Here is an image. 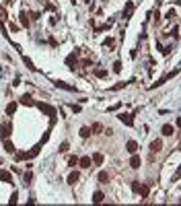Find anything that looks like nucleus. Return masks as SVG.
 <instances>
[{
  "label": "nucleus",
  "mask_w": 181,
  "mask_h": 206,
  "mask_svg": "<svg viewBox=\"0 0 181 206\" xmlns=\"http://www.w3.org/2000/svg\"><path fill=\"white\" fill-rule=\"evenodd\" d=\"M35 105H37L39 111H43L45 116H56V107H51V105H47V103H41V101L35 103Z\"/></svg>",
  "instance_id": "nucleus-1"
},
{
  "label": "nucleus",
  "mask_w": 181,
  "mask_h": 206,
  "mask_svg": "<svg viewBox=\"0 0 181 206\" xmlns=\"http://www.w3.org/2000/svg\"><path fill=\"white\" fill-rule=\"evenodd\" d=\"M140 165H142V159H140L138 153H134L132 159H130V167H132V169H140Z\"/></svg>",
  "instance_id": "nucleus-2"
},
{
  "label": "nucleus",
  "mask_w": 181,
  "mask_h": 206,
  "mask_svg": "<svg viewBox=\"0 0 181 206\" xmlns=\"http://www.w3.org/2000/svg\"><path fill=\"white\" fill-rule=\"evenodd\" d=\"M150 151L152 153H161L163 151V140H152L150 142Z\"/></svg>",
  "instance_id": "nucleus-3"
},
{
  "label": "nucleus",
  "mask_w": 181,
  "mask_h": 206,
  "mask_svg": "<svg viewBox=\"0 0 181 206\" xmlns=\"http://www.w3.org/2000/svg\"><path fill=\"white\" fill-rule=\"evenodd\" d=\"M78 165H80L83 169H90L93 161H90V157H83V159H78Z\"/></svg>",
  "instance_id": "nucleus-4"
},
{
  "label": "nucleus",
  "mask_w": 181,
  "mask_h": 206,
  "mask_svg": "<svg viewBox=\"0 0 181 206\" xmlns=\"http://www.w3.org/2000/svg\"><path fill=\"white\" fill-rule=\"evenodd\" d=\"M119 122L126 124V126H132L134 120H132V116H130V114H122V116H119Z\"/></svg>",
  "instance_id": "nucleus-5"
},
{
  "label": "nucleus",
  "mask_w": 181,
  "mask_h": 206,
  "mask_svg": "<svg viewBox=\"0 0 181 206\" xmlns=\"http://www.w3.org/2000/svg\"><path fill=\"white\" fill-rule=\"evenodd\" d=\"M90 161H93V165H101L103 161H105V157H103L101 153H95V155L90 157Z\"/></svg>",
  "instance_id": "nucleus-6"
},
{
  "label": "nucleus",
  "mask_w": 181,
  "mask_h": 206,
  "mask_svg": "<svg viewBox=\"0 0 181 206\" xmlns=\"http://www.w3.org/2000/svg\"><path fill=\"white\" fill-rule=\"evenodd\" d=\"M54 84H56V87H60V89H66V91H76L72 84H66L64 81H54Z\"/></svg>",
  "instance_id": "nucleus-7"
},
{
  "label": "nucleus",
  "mask_w": 181,
  "mask_h": 206,
  "mask_svg": "<svg viewBox=\"0 0 181 206\" xmlns=\"http://www.w3.org/2000/svg\"><path fill=\"white\" fill-rule=\"evenodd\" d=\"M126 148H128V153L134 155V153H138V142H136V140H130V142L126 144Z\"/></svg>",
  "instance_id": "nucleus-8"
},
{
  "label": "nucleus",
  "mask_w": 181,
  "mask_h": 206,
  "mask_svg": "<svg viewBox=\"0 0 181 206\" xmlns=\"http://www.w3.org/2000/svg\"><path fill=\"white\" fill-rule=\"evenodd\" d=\"M19 103H23V105H33V99H31V95H21Z\"/></svg>",
  "instance_id": "nucleus-9"
},
{
  "label": "nucleus",
  "mask_w": 181,
  "mask_h": 206,
  "mask_svg": "<svg viewBox=\"0 0 181 206\" xmlns=\"http://www.w3.org/2000/svg\"><path fill=\"white\" fill-rule=\"evenodd\" d=\"M10 130H12V128H10V124H2V140L10 136Z\"/></svg>",
  "instance_id": "nucleus-10"
},
{
  "label": "nucleus",
  "mask_w": 181,
  "mask_h": 206,
  "mask_svg": "<svg viewBox=\"0 0 181 206\" xmlns=\"http://www.w3.org/2000/svg\"><path fill=\"white\" fill-rule=\"evenodd\" d=\"M173 132H175V128H173L171 124H165V126H163V134H165V136H173Z\"/></svg>",
  "instance_id": "nucleus-11"
},
{
  "label": "nucleus",
  "mask_w": 181,
  "mask_h": 206,
  "mask_svg": "<svg viewBox=\"0 0 181 206\" xmlns=\"http://www.w3.org/2000/svg\"><path fill=\"white\" fill-rule=\"evenodd\" d=\"M78 177H80V175H78V171H72V173L68 175V183H70V186H74V183L78 181Z\"/></svg>",
  "instance_id": "nucleus-12"
},
{
  "label": "nucleus",
  "mask_w": 181,
  "mask_h": 206,
  "mask_svg": "<svg viewBox=\"0 0 181 206\" xmlns=\"http://www.w3.org/2000/svg\"><path fill=\"white\" fill-rule=\"evenodd\" d=\"M103 200H105L103 192H95V194H93V202H95V204H101Z\"/></svg>",
  "instance_id": "nucleus-13"
},
{
  "label": "nucleus",
  "mask_w": 181,
  "mask_h": 206,
  "mask_svg": "<svg viewBox=\"0 0 181 206\" xmlns=\"http://www.w3.org/2000/svg\"><path fill=\"white\" fill-rule=\"evenodd\" d=\"M0 179L6 181V183H12V175H10L8 171H0Z\"/></svg>",
  "instance_id": "nucleus-14"
},
{
  "label": "nucleus",
  "mask_w": 181,
  "mask_h": 206,
  "mask_svg": "<svg viewBox=\"0 0 181 206\" xmlns=\"http://www.w3.org/2000/svg\"><path fill=\"white\" fill-rule=\"evenodd\" d=\"M132 12H134V4L128 2V4H126V12H124V17L128 19V17H132Z\"/></svg>",
  "instance_id": "nucleus-15"
},
{
  "label": "nucleus",
  "mask_w": 181,
  "mask_h": 206,
  "mask_svg": "<svg viewBox=\"0 0 181 206\" xmlns=\"http://www.w3.org/2000/svg\"><path fill=\"white\" fill-rule=\"evenodd\" d=\"M95 76H97V79H107V70H105V68H97V70H95Z\"/></svg>",
  "instance_id": "nucleus-16"
},
{
  "label": "nucleus",
  "mask_w": 181,
  "mask_h": 206,
  "mask_svg": "<svg viewBox=\"0 0 181 206\" xmlns=\"http://www.w3.org/2000/svg\"><path fill=\"white\" fill-rule=\"evenodd\" d=\"M4 151H6V153H14V144H12L10 140H6V138H4Z\"/></svg>",
  "instance_id": "nucleus-17"
},
{
  "label": "nucleus",
  "mask_w": 181,
  "mask_h": 206,
  "mask_svg": "<svg viewBox=\"0 0 181 206\" xmlns=\"http://www.w3.org/2000/svg\"><path fill=\"white\" fill-rule=\"evenodd\" d=\"M97 177H99V181H101V183H107V181H109L107 171H99V175H97Z\"/></svg>",
  "instance_id": "nucleus-18"
},
{
  "label": "nucleus",
  "mask_w": 181,
  "mask_h": 206,
  "mask_svg": "<svg viewBox=\"0 0 181 206\" xmlns=\"http://www.w3.org/2000/svg\"><path fill=\"white\" fill-rule=\"evenodd\" d=\"M14 111H17V103L12 101V103H8V105H6V114H10V116H12Z\"/></svg>",
  "instance_id": "nucleus-19"
},
{
  "label": "nucleus",
  "mask_w": 181,
  "mask_h": 206,
  "mask_svg": "<svg viewBox=\"0 0 181 206\" xmlns=\"http://www.w3.org/2000/svg\"><path fill=\"white\" fill-rule=\"evenodd\" d=\"M90 134H93V132H90V128H87V126H85V128H80V136H83V138H89Z\"/></svg>",
  "instance_id": "nucleus-20"
},
{
  "label": "nucleus",
  "mask_w": 181,
  "mask_h": 206,
  "mask_svg": "<svg viewBox=\"0 0 181 206\" xmlns=\"http://www.w3.org/2000/svg\"><path fill=\"white\" fill-rule=\"evenodd\" d=\"M68 165H70V167L78 165V157H76V155H70V157H68Z\"/></svg>",
  "instance_id": "nucleus-21"
},
{
  "label": "nucleus",
  "mask_w": 181,
  "mask_h": 206,
  "mask_svg": "<svg viewBox=\"0 0 181 206\" xmlns=\"http://www.w3.org/2000/svg\"><path fill=\"white\" fill-rule=\"evenodd\" d=\"M138 192L142 194V198H146V196H148V186H140V188H138Z\"/></svg>",
  "instance_id": "nucleus-22"
},
{
  "label": "nucleus",
  "mask_w": 181,
  "mask_h": 206,
  "mask_svg": "<svg viewBox=\"0 0 181 206\" xmlns=\"http://www.w3.org/2000/svg\"><path fill=\"white\" fill-rule=\"evenodd\" d=\"M23 60H25V64H27V68H29V70H33V72H35V66H33V62H31V60H29V58H25V56H23Z\"/></svg>",
  "instance_id": "nucleus-23"
},
{
  "label": "nucleus",
  "mask_w": 181,
  "mask_h": 206,
  "mask_svg": "<svg viewBox=\"0 0 181 206\" xmlns=\"http://www.w3.org/2000/svg\"><path fill=\"white\" fill-rule=\"evenodd\" d=\"M21 23H23V27H29V19H27V15H25V12L21 15Z\"/></svg>",
  "instance_id": "nucleus-24"
},
{
  "label": "nucleus",
  "mask_w": 181,
  "mask_h": 206,
  "mask_svg": "<svg viewBox=\"0 0 181 206\" xmlns=\"http://www.w3.org/2000/svg\"><path fill=\"white\" fill-rule=\"evenodd\" d=\"M93 130H95V134H101L103 132V126L101 124H93Z\"/></svg>",
  "instance_id": "nucleus-25"
},
{
  "label": "nucleus",
  "mask_w": 181,
  "mask_h": 206,
  "mask_svg": "<svg viewBox=\"0 0 181 206\" xmlns=\"http://www.w3.org/2000/svg\"><path fill=\"white\" fill-rule=\"evenodd\" d=\"M113 72H122V62H113Z\"/></svg>",
  "instance_id": "nucleus-26"
},
{
  "label": "nucleus",
  "mask_w": 181,
  "mask_h": 206,
  "mask_svg": "<svg viewBox=\"0 0 181 206\" xmlns=\"http://www.w3.org/2000/svg\"><path fill=\"white\" fill-rule=\"evenodd\" d=\"M68 148H70V146H68V142H62V144H60V153H66Z\"/></svg>",
  "instance_id": "nucleus-27"
},
{
  "label": "nucleus",
  "mask_w": 181,
  "mask_h": 206,
  "mask_svg": "<svg viewBox=\"0 0 181 206\" xmlns=\"http://www.w3.org/2000/svg\"><path fill=\"white\" fill-rule=\"evenodd\" d=\"M70 109H72L74 114H80V105H74V103H72V105H70Z\"/></svg>",
  "instance_id": "nucleus-28"
},
{
  "label": "nucleus",
  "mask_w": 181,
  "mask_h": 206,
  "mask_svg": "<svg viewBox=\"0 0 181 206\" xmlns=\"http://www.w3.org/2000/svg\"><path fill=\"white\" fill-rule=\"evenodd\" d=\"M23 179H25V183H29V181L33 179V175H31V173H25V175H23Z\"/></svg>",
  "instance_id": "nucleus-29"
},
{
  "label": "nucleus",
  "mask_w": 181,
  "mask_h": 206,
  "mask_svg": "<svg viewBox=\"0 0 181 206\" xmlns=\"http://www.w3.org/2000/svg\"><path fill=\"white\" fill-rule=\"evenodd\" d=\"M167 17H169V19H173V17H177V12H175V10H173V8H171V10H169V12H167Z\"/></svg>",
  "instance_id": "nucleus-30"
},
{
  "label": "nucleus",
  "mask_w": 181,
  "mask_h": 206,
  "mask_svg": "<svg viewBox=\"0 0 181 206\" xmlns=\"http://www.w3.org/2000/svg\"><path fill=\"white\" fill-rule=\"evenodd\" d=\"M138 188H140V183H138V181H132V190H134V192H138Z\"/></svg>",
  "instance_id": "nucleus-31"
},
{
  "label": "nucleus",
  "mask_w": 181,
  "mask_h": 206,
  "mask_svg": "<svg viewBox=\"0 0 181 206\" xmlns=\"http://www.w3.org/2000/svg\"><path fill=\"white\" fill-rule=\"evenodd\" d=\"M10 204H17V192H14V194L10 196Z\"/></svg>",
  "instance_id": "nucleus-32"
},
{
  "label": "nucleus",
  "mask_w": 181,
  "mask_h": 206,
  "mask_svg": "<svg viewBox=\"0 0 181 206\" xmlns=\"http://www.w3.org/2000/svg\"><path fill=\"white\" fill-rule=\"evenodd\" d=\"M87 2H90V0H87Z\"/></svg>",
  "instance_id": "nucleus-33"
}]
</instances>
